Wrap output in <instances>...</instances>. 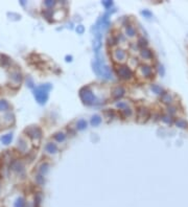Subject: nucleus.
Segmentation results:
<instances>
[{"label":"nucleus","instance_id":"f257e3e1","mask_svg":"<svg viewBox=\"0 0 188 207\" xmlns=\"http://www.w3.org/2000/svg\"><path fill=\"white\" fill-rule=\"evenodd\" d=\"M51 86L49 84H45V85H41L34 89V94L36 99L38 101L39 104H45L47 98H48V92L50 91Z\"/></svg>","mask_w":188,"mask_h":207},{"label":"nucleus","instance_id":"f03ea898","mask_svg":"<svg viewBox=\"0 0 188 207\" xmlns=\"http://www.w3.org/2000/svg\"><path fill=\"white\" fill-rule=\"evenodd\" d=\"M80 96L82 98L84 104L86 105H92L94 104L95 101V96H94V93L90 87H83L80 90Z\"/></svg>","mask_w":188,"mask_h":207},{"label":"nucleus","instance_id":"7ed1b4c3","mask_svg":"<svg viewBox=\"0 0 188 207\" xmlns=\"http://www.w3.org/2000/svg\"><path fill=\"white\" fill-rule=\"evenodd\" d=\"M94 70H95L96 74H98V75H100V76H103V78H112L111 69L105 64H101V63H95V64H94Z\"/></svg>","mask_w":188,"mask_h":207},{"label":"nucleus","instance_id":"20e7f679","mask_svg":"<svg viewBox=\"0 0 188 207\" xmlns=\"http://www.w3.org/2000/svg\"><path fill=\"white\" fill-rule=\"evenodd\" d=\"M25 133L27 134L28 137L32 138L34 141H37V142H39L42 137V131L39 126H29V128H27L25 130Z\"/></svg>","mask_w":188,"mask_h":207},{"label":"nucleus","instance_id":"39448f33","mask_svg":"<svg viewBox=\"0 0 188 207\" xmlns=\"http://www.w3.org/2000/svg\"><path fill=\"white\" fill-rule=\"evenodd\" d=\"M117 75L121 80H130L133 75V71L128 66H120L117 68Z\"/></svg>","mask_w":188,"mask_h":207},{"label":"nucleus","instance_id":"423d86ee","mask_svg":"<svg viewBox=\"0 0 188 207\" xmlns=\"http://www.w3.org/2000/svg\"><path fill=\"white\" fill-rule=\"evenodd\" d=\"M149 109L144 108V107H141V108H139V110H138V114H137V120L138 122H140V124H143V122H145L147 119L149 118Z\"/></svg>","mask_w":188,"mask_h":207},{"label":"nucleus","instance_id":"0eeeda50","mask_svg":"<svg viewBox=\"0 0 188 207\" xmlns=\"http://www.w3.org/2000/svg\"><path fill=\"white\" fill-rule=\"evenodd\" d=\"M126 52L121 48H118L116 50L113 51V59H114L116 62H119V63H122L126 60Z\"/></svg>","mask_w":188,"mask_h":207},{"label":"nucleus","instance_id":"6e6552de","mask_svg":"<svg viewBox=\"0 0 188 207\" xmlns=\"http://www.w3.org/2000/svg\"><path fill=\"white\" fill-rule=\"evenodd\" d=\"M9 80L15 84V85H20L22 82V74L19 70H11L9 72Z\"/></svg>","mask_w":188,"mask_h":207},{"label":"nucleus","instance_id":"1a4fd4ad","mask_svg":"<svg viewBox=\"0 0 188 207\" xmlns=\"http://www.w3.org/2000/svg\"><path fill=\"white\" fill-rule=\"evenodd\" d=\"M17 147H18L19 151H20V152H22V153H27V151L29 150V147H28V144H27V140H26L24 137L20 138V139L18 140V144H17Z\"/></svg>","mask_w":188,"mask_h":207},{"label":"nucleus","instance_id":"9d476101","mask_svg":"<svg viewBox=\"0 0 188 207\" xmlns=\"http://www.w3.org/2000/svg\"><path fill=\"white\" fill-rule=\"evenodd\" d=\"M140 72L143 76H146V78H151L153 75V69L149 65H141L140 66Z\"/></svg>","mask_w":188,"mask_h":207},{"label":"nucleus","instance_id":"9b49d317","mask_svg":"<svg viewBox=\"0 0 188 207\" xmlns=\"http://www.w3.org/2000/svg\"><path fill=\"white\" fill-rule=\"evenodd\" d=\"M11 170H14L16 172H22L24 170V165H23L22 162L20 161H14L11 165Z\"/></svg>","mask_w":188,"mask_h":207},{"label":"nucleus","instance_id":"f8f14e48","mask_svg":"<svg viewBox=\"0 0 188 207\" xmlns=\"http://www.w3.org/2000/svg\"><path fill=\"white\" fill-rule=\"evenodd\" d=\"M126 93V91H124V89L122 87H116L114 90H113V92H112V95H113V97L114 98H120V97H122L123 96V94Z\"/></svg>","mask_w":188,"mask_h":207},{"label":"nucleus","instance_id":"ddd939ff","mask_svg":"<svg viewBox=\"0 0 188 207\" xmlns=\"http://www.w3.org/2000/svg\"><path fill=\"white\" fill-rule=\"evenodd\" d=\"M45 151L49 154H55L57 152V147L55 143L53 142H48L45 145Z\"/></svg>","mask_w":188,"mask_h":207},{"label":"nucleus","instance_id":"4468645a","mask_svg":"<svg viewBox=\"0 0 188 207\" xmlns=\"http://www.w3.org/2000/svg\"><path fill=\"white\" fill-rule=\"evenodd\" d=\"M11 108V105L5 99H0V112H4Z\"/></svg>","mask_w":188,"mask_h":207},{"label":"nucleus","instance_id":"2eb2a0df","mask_svg":"<svg viewBox=\"0 0 188 207\" xmlns=\"http://www.w3.org/2000/svg\"><path fill=\"white\" fill-rule=\"evenodd\" d=\"M161 99H162V101L164 104L169 105V104H171V101H172V96L169 94V93H163Z\"/></svg>","mask_w":188,"mask_h":207},{"label":"nucleus","instance_id":"dca6fc26","mask_svg":"<svg viewBox=\"0 0 188 207\" xmlns=\"http://www.w3.org/2000/svg\"><path fill=\"white\" fill-rule=\"evenodd\" d=\"M100 122H101V117L99 116V115H94V116H92V118H91V124L93 126H98V124H100Z\"/></svg>","mask_w":188,"mask_h":207},{"label":"nucleus","instance_id":"f3484780","mask_svg":"<svg viewBox=\"0 0 188 207\" xmlns=\"http://www.w3.org/2000/svg\"><path fill=\"white\" fill-rule=\"evenodd\" d=\"M65 15L66 14H65V12L63 11V9H57L55 14H53V18H55V20H61V19L64 18Z\"/></svg>","mask_w":188,"mask_h":207},{"label":"nucleus","instance_id":"a211bd4d","mask_svg":"<svg viewBox=\"0 0 188 207\" xmlns=\"http://www.w3.org/2000/svg\"><path fill=\"white\" fill-rule=\"evenodd\" d=\"M126 36H128V37H134L136 34V30L135 28L133 27L132 25H126Z\"/></svg>","mask_w":188,"mask_h":207},{"label":"nucleus","instance_id":"6ab92c4d","mask_svg":"<svg viewBox=\"0 0 188 207\" xmlns=\"http://www.w3.org/2000/svg\"><path fill=\"white\" fill-rule=\"evenodd\" d=\"M0 139H1L3 144H9V143H11V139H13V135L11 134H6V135H3Z\"/></svg>","mask_w":188,"mask_h":207},{"label":"nucleus","instance_id":"aec40b11","mask_svg":"<svg viewBox=\"0 0 188 207\" xmlns=\"http://www.w3.org/2000/svg\"><path fill=\"white\" fill-rule=\"evenodd\" d=\"M14 207H25V199L23 197H19L15 202Z\"/></svg>","mask_w":188,"mask_h":207},{"label":"nucleus","instance_id":"412c9836","mask_svg":"<svg viewBox=\"0 0 188 207\" xmlns=\"http://www.w3.org/2000/svg\"><path fill=\"white\" fill-rule=\"evenodd\" d=\"M141 55H142V58L146 59V60H149V59L153 58V53H151V51L149 49H143L141 51Z\"/></svg>","mask_w":188,"mask_h":207},{"label":"nucleus","instance_id":"4be33fe9","mask_svg":"<svg viewBox=\"0 0 188 207\" xmlns=\"http://www.w3.org/2000/svg\"><path fill=\"white\" fill-rule=\"evenodd\" d=\"M76 128H77L78 130H84L87 128V121L84 119H80L77 121V124H76Z\"/></svg>","mask_w":188,"mask_h":207},{"label":"nucleus","instance_id":"5701e85b","mask_svg":"<svg viewBox=\"0 0 188 207\" xmlns=\"http://www.w3.org/2000/svg\"><path fill=\"white\" fill-rule=\"evenodd\" d=\"M151 90H153L155 93H157V94H163V93H162L163 89L158 85H151Z\"/></svg>","mask_w":188,"mask_h":207},{"label":"nucleus","instance_id":"b1692460","mask_svg":"<svg viewBox=\"0 0 188 207\" xmlns=\"http://www.w3.org/2000/svg\"><path fill=\"white\" fill-rule=\"evenodd\" d=\"M65 138H66V136H65V134L64 133H57L55 135V139L57 141H64L65 140Z\"/></svg>","mask_w":188,"mask_h":207},{"label":"nucleus","instance_id":"393cba45","mask_svg":"<svg viewBox=\"0 0 188 207\" xmlns=\"http://www.w3.org/2000/svg\"><path fill=\"white\" fill-rule=\"evenodd\" d=\"M48 167H49L48 163H43L41 165V167H40V174H41V175H44V174H46V172H47V170H48Z\"/></svg>","mask_w":188,"mask_h":207},{"label":"nucleus","instance_id":"a878e982","mask_svg":"<svg viewBox=\"0 0 188 207\" xmlns=\"http://www.w3.org/2000/svg\"><path fill=\"white\" fill-rule=\"evenodd\" d=\"M176 124H177L179 128H182V129H184V128L187 126V122L184 119H178L177 121H176Z\"/></svg>","mask_w":188,"mask_h":207},{"label":"nucleus","instance_id":"bb28decb","mask_svg":"<svg viewBox=\"0 0 188 207\" xmlns=\"http://www.w3.org/2000/svg\"><path fill=\"white\" fill-rule=\"evenodd\" d=\"M138 45L141 46V47H144V46L147 45V41L144 38H140V39L138 40Z\"/></svg>","mask_w":188,"mask_h":207},{"label":"nucleus","instance_id":"cd10ccee","mask_svg":"<svg viewBox=\"0 0 188 207\" xmlns=\"http://www.w3.org/2000/svg\"><path fill=\"white\" fill-rule=\"evenodd\" d=\"M161 119L163 120L164 122H166V124H171V118H170V116H168V115H164V116H162V118Z\"/></svg>","mask_w":188,"mask_h":207},{"label":"nucleus","instance_id":"c85d7f7f","mask_svg":"<svg viewBox=\"0 0 188 207\" xmlns=\"http://www.w3.org/2000/svg\"><path fill=\"white\" fill-rule=\"evenodd\" d=\"M122 113H123L124 116H131L132 115V110L130 108H126L122 110Z\"/></svg>","mask_w":188,"mask_h":207},{"label":"nucleus","instance_id":"c756f323","mask_svg":"<svg viewBox=\"0 0 188 207\" xmlns=\"http://www.w3.org/2000/svg\"><path fill=\"white\" fill-rule=\"evenodd\" d=\"M44 3H45V5L47 7H52L53 5L55 4V1H49V0H48V1H45Z\"/></svg>","mask_w":188,"mask_h":207},{"label":"nucleus","instance_id":"7c9ffc66","mask_svg":"<svg viewBox=\"0 0 188 207\" xmlns=\"http://www.w3.org/2000/svg\"><path fill=\"white\" fill-rule=\"evenodd\" d=\"M117 107H119V108H121V109H126V108H128V104L126 103H118L117 104Z\"/></svg>","mask_w":188,"mask_h":207},{"label":"nucleus","instance_id":"2f4dec72","mask_svg":"<svg viewBox=\"0 0 188 207\" xmlns=\"http://www.w3.org/2000/svg\"><path fill=\"white\" fill-rule=\"evenodd\" d=\"M103 4L105 5V7H110V6H112V1H103Z\"/></svg>","mask_w":188,"mask_h":207},{"label":"nucleus","instance_id":"473e14b6","mask_svg":"<svg viewBox=\"0 0 188 207\" xmlns=\"http://www.w3.org/2000/svg\"><path fill=\"white\" fill-rule=\"evenodd\" d=\"M176 107H171V106H169L168 107V112L169 113H171V114H174V113H176Z\"/></svg>","mask_w":188,"mask_h":207},{"label":"nucleus","instance_id":"72a5a7b5","mask_svg":"<svg viewBox=\"0 0 188 207\" xmlns=\"http://www.w3.org/2000/svg\"><path fill=\"white\" fill-rule=\"evenodd\" d=\"M37 181L39 182V183H43V182H44V179H43V178H42V176H41V175L37 176Z\"/></svg>","mask_w":188,"mask_h":207},{"label":"nucleus","instance_id":"f704fd0d","mask_svg":"<svg viewBox=\"0 0 188 207\" xmlns=\"http://www.w3.org/2000/svg\"><path fill=\"white\" fill-rule=\"evenodd\" d=\"M76 30H77L80 34H82V32H84V27L82 25H80V26H77V28H76Z\"/></svg>","mask_w":188,"mask_h":207},{"label":"nucleus","instance_id":"c9c22d12","mask_svg":"<svg viewBox=\"0 0 188 207\" xmlns=\"http://www.w3.org/2000/svg\"><path fill=\"white\" fill-rule=\"evenodd\" d=\"M142 14L145 15V16H147V17H151V14L149 13V11H143V12H142Z\"/></svg>","mask_w":188,"mask_h":207},{"label":"nucleus","instance_id":"e433bc0d","mask_svg":"<svg viewBox=\"0 0 188 207\" xmlns=\"http://www.w3.org/2000/svg\"><path fill=\"white\" fill-rule=\"evenodd\" d=\"M159 71H160V73L162 74V75H163V74H164V69H163V67H162V66L159 67Z\"/></svg>","mask_w":188,"mask_h":207}]
</instances>
